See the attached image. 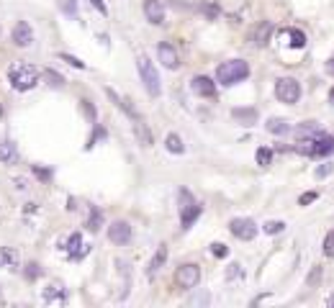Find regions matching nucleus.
Returning a JSON list of instances; mask_svg holds the SVG:
<instances>
[{"mask_svg":"<svg viewBox=\"0 0 334 308\" xmlns=\"http://www.w3.org/2000/svg\"><path fill=\"white\" fill-rule=\"evenodd\" d=\"M8 82L13 85V90H31L36 87L39 82V70L34 65H26V62H13V65L8 67Z\"/></svg>","mask_w":334,"mask_h":308,"instance_id":"1","label":"nucleus"},{"mask_svg":"<svg viewBox=\"0 0 334 308\" xmlns=\"http://www.w3.org/2000/svg\"><path fill=\"white\" fill-rule=\"evenodd\" d=\"M296 152L306 154V157H327V154L334 152V136L322 131V134H316L311 139H298Z\"/></svg>","mask_w":334,"mask_h":308,"instance_id":"2","label":"nucleus"},{"mask_svg":"<svg viewBox=\"0 0 334 308\" xmlns=\"http://www.w3.org/2000/svg\"><path fill=\"white\" fill-rule=\"evenodd\" d=\"M247 77H250V65L245 59H229V62H224V65H219V70H216V80L226 87L247 80Z\"/></svg>","mask_w":334,"mask_h":308,"instance_id":"3","label":"nucleus"},{"mask_svg":"<svg viewBox=\"0 0 334 308\" xmlns=\"http://www.w3.org/2000/svg\"><path fill=\"white\" fill-rule=\"evenodd\" d=\"M136 67H139V77H142L147 92L152 98H157L160 95V75H157L155 65L149 62V57H139V59H136Z\"/></svg>","mask_w":334,"mask_h":308,"instance_id":"4","label":"nucleus"},{"mask_svg":"<svg viewBox=\"0 0 334 308\" xmlns=\"http://www.w3.org/2000/svg\"><path fill=\"white\" fill-rule=\"evenodd\" d=\"M275 98L285 105H293L298 103L301 98V85L298 80H293V77H280V80L275 82Z\"/></svg>","mask_w":334,"mask_h":308,"instance_id":"5","label":"nucleus"},{"mask_svg":"<svg viewBox=\"0 0 334 308\" xmlns=\"http://www.w3.org/2000/svg\"><path fill=\"white\" fill-rule=\"evenodd\" d=\"M198 283H201V267H198V265L185 262V265H180V267L175 270V285H177V288L190 290V288H195Z\"/></svg>","mask_w":334,"mask_h":308,"instance_id":"6","label":"nucleus"},{"mask_svg":"<svg viewBox=\"0 0 334 308\" xmlns=\"http://www.w3.org/2000/svg\"><path fill=\"white\" fill-rule=\"evenodd\" d=\"M62 249L67 252V257L70 259H83V257H87V252H90V244H85L83 241V234H78V231H75V234H70V239L67 241H62Z\"/></svg>","mask_w":334,"mask_h":308,"instance_id":"7","label":"nucleus"},{"mask_svg":"<svg viewBox=\"0 0 334 308\" xmlns=\"http://www.w3.org/2000/svg\"><path fill=\"white\" fill-rule=\"evenodd\" d=\"M229 231H232V234H234L237 239L250 241V239H254V236H257V224H254L252 219H232Z\"/></svg>","mask_w":334,"mask_h":308,"instance_id":"8","label":"nucleus"},{"mask_svg":"<svg viewBox=\"0 0 334 308\" xmlns=\"http://www.w3.org/2000/svg\"><path fill=\"white\" fill-rule=\"evenodd\" d=\"M108 239L113 244H118V246L129 244L131 241V226H129V221H113L108 226Z\"/></svg>","mask_w":334,"mask_h":308,"instance_id":"9","label":"nucleus"},{"mask_svg":"<svg viewBox=\"0 0 334 308\" xmlns=\"http://www.w3.org/2000/svg\"><path fill=\"white\" fill-rule=\"evenodd\" d=\"M190 90L195 92V95H201V98H214L216 95V82L211 80L208 75H198V77H193Z\"/></svg>","mask_w":334,"mask_h":308,"instance_id":"10","label":"nucleus"},{"mask_svg":"<svg viewBox=\"0 0 334 308\" xmlns=\"http://www.w3.org/2000/svg\"><path fill=\"white\" fill-rule=\"evenodd\" d=\"M157 57H160V62L167 67V70H177L180 67V54L175 52V46L172 44H160L157 46Z\"/></svg>","mask_w":334,"mask_h":308,"instance_id":"11","label":"nucleus"},{"mask_svg":"<svg viewBox=\"0 0 334 308\" xmlns=\"http://www.w3.org/2000/svg\"><path fill=\"white\" fill-rule=\"evenodd\" d=\"M144 15H147L149 23L162 26L165 23V5H162V0H144Z\"/></svg>","mask_w":334,"mask_h":308,"instance_id":"12","label":"nucleus"},{"mask_svg":"<svg viewBox=\"0 0 334 308\" xmlns=\"http://www.w3.org/2000/svg\"><path fill=\"white\" fill-rule=\"evenodd\" d=\"M13 44L16 46H31L34 44V31L26 21H18L13 26Z\"/></svg>","mask_w":334,"mask_h":308,"instance_id":"13","label":"nucleus"},{"mask_svg":"<svg viewBox=\"0 0 334 308\" xmlns=\"http://www.w3.org/2000/svg\"><path fill=\"white\" fill-rule=\"evenodd\" d=\"M105 95H108V98L113 100V105L118 108V111H124V113H126L131 121H134V118H139V113H136V108H134V105H131L126 98H121V95H118V92H116L113 87H105Z\"/></svg>","mask_w":334,"mask_h":308,"instance_id":"14","label":"nucleus"},{"mask_svg":"<svg viewBox=\"0 0 334 308\" xmlns=\"http://www.w3.org/2000/svg\"><path fill=\"white\" fill-rule=\"evenodd\" d=\"M18 149L13 142H0V164H16L18 162Z\"/></svg>","mask_w":334,"mask_h":308,"instance_id":"15","label":"nucleus"},{"mask_svg":"<svg viewBox=\"0 0 334 308\" xmlns=\"http://www.w3.org/2000/svg\"><path fill=\"white\" fill-rule=\"evenodd\" d=\"M270 34H272V23H270V21L257 23V28L252 31V44H254V46H265L267 39H270Z\"/></svg>","mask_w":334,"mask_h":308,"instance_id":"16","label":"nucleus"},{"mask_svg":"<svg viewBox=\"0 0 334 308\" xmlns=\"http://www.w3.org/2000/svg\"><path fill=\"white\" fill-rule=\"evenodd\" d=\"M232 116H234L237 123H242V126H254L257 123V111L254 108H234Z\"/></svg>","mask_w":334,"mask_h":308,"instance_id":"17","label":"nucleus"},{"mask_svg":"<svg viewBox=\"0 0 334 308\" xmlns=\"http://www.w3.org/2000/svg\"><path fill=\"white\" fill-rule=\"evenodd\" d=\"M201 211H203V208H201L198 203H193V206H188V208L180 211V224H183V229H190L195 221H198Z\"/></svg>","mask_w":334,"mask_h":308,"instance_id":"18","label":"nucleus"},{"mask_svg":"<svg viewBox=\"0 0 334 308\" xmlns=\"http://www.w3.org/2000/svg\"><path fill=\"white\" fill-rule=\"evenodd\" d=\"M134 134H136V139H139L142 147H152V131H149L147 123L142 121V116L134 118Z\"/></svg>","mask_w":334,"mask_h":308,"instance_id":"19","label":"nucleus"},{"mask_svg":"<svg viewBox=\"0 0 334 308\" xmlns=\"http://www.w3.org/2000/svg\"><path fill=\"white\" fill-rule=\"evenodd\" d=\"M167 254H170V252H167V246L162 244L160 249H157V254L152 257V262H149V270H147V272H149V277H155V275L162 270V265L167 262Z\"/></svg>","mask_w":334,"mask_h":308,"instance_id":"20","label":"nucleus"},{"mask_svg":"<svg viewBox=\"0 0 334 308\" xmlns=\"http://www.w3.org/2000/svg\"><path fill=\"white\" fill-rule=\"evenodd\" d=\"M16 265H18V252L10 249V246H0V270H8Z\"/></svg>","mask_w":334,"mask_h":308,"instance_id":"21","label":"nucleus"},{"mask_svg":"<svg viewBox=\"0 0 334 308\" xmlns=\"http://www.w3.org/2000/svg\"><path fill=\"white\" fill-rule=\"evenodd\" d=\"M316 134H322V129H319V123L316 121H306V123H301V126L296 129V136L298 139H311Z\"/></svg>","mask_w":334,"mask_h":308,"instance_id":"22","label":"nucleus"},{"mask_svg":"<svg viewBox=\"0 0 334 308\" xmlns=\"http://www.w3.org/2000/svg\"><path fill=\"white\" fill-rule=\"evenodd\" d=\"M165 149L172 152V154H183V152H185V144H183V139H180L177 134H167V139H165Z\"/></svg>","mask_w":334,"mask_h":308,"instance_id":"23","label":"nucleus"},{"mask_svg":"<svg viewBox=\"0 0 334 308\" xmlns=\"http://www.w3.org/2000/svg\"><path fill=\"white\" fill-rule=\"evenodd\" d=\"M100 226H103V213H100V208L98 206H90V219H87V231H100Z\"/></svg>","mask_w":334,"mask_h":308,"instance_id":"24","label":"nucleus"},{"mask_svg":"<svg viewBox=\"0 0 334 308\" xmlns=\"http://www.w3.org/2000/svg\"><path fill=\"white\" fill-rule=\"evenodd\" d=\"M265 126H267V131H270V134H275V136H283V134L291 131V126H288V123H285L283 118H270V121L265 123Z\"/></svg>","mask_w":334,"mask_h":308,"instance_id":"25","label":"nucleus"},{"mask_svg":"<svg viewBox=\"0 0 334 308\" xmlns=\"http://www.w3.org/2000/svg\"><path fill=\"white\" fill-rule=\"evenodd\" d=\"M41 75H44V80H47V85H49V87H62V85L67 82L65 77L59 75V72H54L52 67H47V70H44Z\"/></svg>","mask_w":334,"mask_h":308,"instance_id":"26","label":"nucleus"},{"mask_svg":"<svg viewBox=\"0 0 334 308\" xmlns=\"http://www.w3.org/2000/svg\"><path fill=\"white\" fill-rule=\"evenodd\" d=\"M65 298H67V293L59 288V285H52V288H47V293H44V301H47V303H52V301H59V303H62Z\"/></svg>","mask_w":334,"mask_h":308,"instance_id":"27","label":"nucleus"},{"mask_svg":"<svg viewBox=\"0 0 334 308\" xmlns=\"http://www.w3.org/2000/svg\"><path fill=\"white\" fill-rule=\"evenodd\" d=\"M288 36H291V46H293V49H303V46H306V34H303V31L291 28V31H288Z\"/></svg>","mask_w":334,"mask_h":308,"instance_id":"28","label":"nucleus"},{"mask_svg":"<svg viewBox=\"0 0 334 308\" xmlns=\"http://www.w3.org/2000/svg\"><path fill=\"white\" fill-rule=\"evenodd\" d=\"M254 159H257V164H260V167H267L272 162V152L267 147H260V149H257V154H254Z\"/></svg>","mask_w":334,"mask_h":308,"instance_id":"29","label":"nucleus"},{"mask_svg":"<svg viewBox=\"0 0 334 308\" xmlns=\"http://www.w3.org/2000/svg\"><path fill=\"white\" fill-rule=\"evenodd\" d=\"M59 59L67 62V65L75 67V70H85V62H80L78 57H72V54H67V52H59Z\"/></svg>","mask_w":334,"mask_h":308,"instance_id":"30","label":"nucleus"},{"mask_svg":"<svg viewBox=\"0 0 334 308\" xmlns=\"http://www.w3.org/2000/svg\"><path fill=\"white\" fill-rule=\"evenodd\" d=\"M177 200H180V211H183V208H188V206H193V203H195V200H193V193H190L188 188H183V190H180V193H177Z\"/></svg>","mask_w":334,"mask_h":308,"instance_id":"31","label":"nucleus"},{"mask_svg":"<svg viewBox=\"0 0 334 308\" xmlns=\"http://www.w3.org/2000/svg\"><path fill=\"white\" fill-rule=\"evenodd\" d=\"M211 254H214V257H219V259H224L226 254H229V246H226V244H221V241H216V244H211Z\"/></svg>","mask_w":334,"mask_h":308,"instance_id":"32","label":"nucleus"},{"mask_svg":"<svg viewBox=\"0 0 334 308\" xmlns=\"http://www.w3.org/2000/svg\"><path fill=\"white\" fill-rule=\"evenodd\" d=\"M262 229H265V234H280V231L285 229V224L283 221H267Z\"/></svg>","mask_w":334,"mask_h":308,"instance_id":"33","label":"nucleus"},{"mask_svg":"<svg viewBox=\"0 0 334 308\" xmlns=\"http://www.w3.org/2000/svg\"><path fill=\"white\" fill-rule=\"evenodd\" d=\"M100 139H105V129H100L98 123H95V134L90 136V142H87V147H85V149H93V147H95V144L100 142Z\"/></svg>","mask_w":334,"mask_h":308,"instance_id":"34","label":"nucleus"},{"mask_svg":"<svg viewBox=\"0 0 334 308\" xmlns=\"http://www.w3.org/2000/svg\"><path fill=\"white\" fill-rule=\"evenodd\" d=\"M80 103H83V111H85L87 121H90V123H95V121H98V116H95V108H93V103H90V100H80Z\"/></svg>","mask_w":334,"mask_h":308,"instance_id":"35","label":"nucleus"},{"mask_svg":"<svg viewBox=\"0 0 334 308\" xmlns=\"http://www.w3.org/2000/svg\"><path fill=\"white\" fill-rule=\"evenodd\" d=\"M324 254L327 257H334V231H329L327 239H324Z\"/></svg>","mask_w":334,"mask_h":308,"instance_id":"36","label":"nucleus"},{"mask_svg":"<svg viewBox=\"0 0 334 308\" xmlns=\"http://www.w3.org/2000/svg\"><path fill=\"white\" fill-rule=\"evenodd\" d=\"M34 175H36L39 180H44V182H49V180H52V169L39 167V164H36V167H34Z\"/></svg>","mask_w":334,"mask_h":308,"instance_id":"37","label":"nucleus"},{"mask_svg":"<svg viewBox=\"0 0 334 308\" xmlns=\"http://www.w3.org/2000/svg\"><path fill=\"white\" fill-rule=\"evenodd\" d=\"M316 198H319V193H316V190H309V193H303V195L298 198V206H309V203H314Z\"/></svg>","mask_w":334,"mask_h":308,"instance_id":"38","label":"nucleus"},{"mask_svg":"<svg viewBox=\"0 0 334 308\" xmlns=\"http://www.w3.org/2000/svg\"><path fill=\"white\" fill-rule=\"evenodd\" d=\"M59 8H62L67 15H75V8L78 5H75V0H59Z\"/></svg>","mask_w":334,"mask_h":308,"instance_id":"39","label":"nucleus"},{"mask_svg":"<svg viewBox=\"0 0 334 308\" xmlns=\"http://www.w3.org/2000/svg\"><path fill=\"white\" fill-rule=\"evenodd\" d=\"M201 13L208 15V18H216V15H219V8H216V5H206V3H201Z\"/></svg>","mask_w":334,"mask_h":308,"instance_id":"40","label":"nucleus"},{"mask_svg":"<svg viewBox=\"0 0 334 308\" xmlns=\"http://www.w3.org/2000/svg\"><path fill=\"white\" fill-rule=\"evenodd\" d=\"M39 265H36V262H31V265H28L26 267V277H28V280H36V277H39Z\"/></svg>","mask_w":334,"mask_h":308,"instance_id":"41","label":"nucleus"},{"mask_svg":"<svg viewBox=\"0 0 334 308\" xmlns=\"http://www.w3.org/2000/svg\"><path fill=\"white\" fill-rule=\"evenodd\" d=\"M90 5H93L98 13H103V15H108V8H105V3L103 0H90Z\"/></svg>","mask_w":334,"mask_h":308,"instance_id":"42","label":"nucleus"},{"mask_svg":"<svg viewBox=\"0 0 334 308\" xmlns=\"http://www.w3.org/2000/svg\"><path fill=\"white\" fill-rule=\"evenodd\" d=\"M332 169H334L332 164H322V167L316 169V177H327V175H332Z\"/></svg>","mask_w":334,"mask_h":308,"instance_id":"43","label":"nucleus"},{"mask_svg":"<svg viewBox=\"0 0 334 308\" xmlns=\"http://www.w3.org/2000/svg\"><path fill=\"white\" fill-rule=\"evenodd\" d=\"M239 275H242V265H232V270H229V275H226V277L234 280V277H239Z\"/></svg>","mask_w":334,"mask_h":308,"instance_id":"44","label":"nucleus"},{"mask_svg":"<svg viewBox=\"0 0 334 308\" xmlns=\"http://www.w3.org/2000/svg\"><path fill=\"white\" fill-rule=\"evenodd\" d=\"M319 277H322V267H314V272H311V277H309V285H314Z\"/></svg>","mask_w":334,"mask_h":308,"instance_id":"45","label":"nucleus"},{"mask_svg":"<svg viewBox=\"0 0 334 308\" xmlns=\"http://www.w3.org/2000/svg\"><path fill=\"white\" fill-rule=\"evenodd\" d=\"M327 72H329V75H334V54H332V57H329V62H327Z\"/></svg>","mask_w":334,"mask_h":308,"instance_id":"46","label":"nucleus"},{"mask_svg":"<svg viewBox=\"0 0 334 308\" xmlns=\"http://www.w3.org/2000/svg\"><path fill=\"white\" fill-rule=\"evenodd\" d=\"M329 103H332V105H334V87H332V90H329Z\"/></svg>","mask_w":334,"mask_h":308,"instance_id":"47","label":"nucleus"},{"mask_svg":"<svg viewBox=\"0 0 334 308\" xmlns=\"http://www.w3.org/2000/svg\"><path fill=\"white\" fill-rule=\"evenodd\" d=\"M329 306H334V296H332V298H329Z\"/></svg>","mask_w":334,"mask_h":308,"instance_id":"48","label":"nucleus"},{"mask_svg":"<svg viewBox=\"0 0 334 308\" xmlns=\"http://www.w3.org/2000/svg\"><path fill=\"white\" fill-rule=\"evenodd\" d=\"M0 116H3V105H0Z\"/></svg>","mask_w":334,"mask_h":308,"instance_id":"49","label":"nucleus"}]
</instances>
